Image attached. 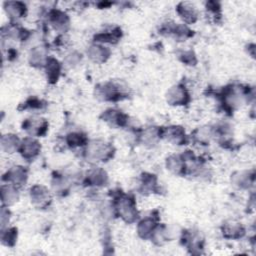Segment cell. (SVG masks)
Masks as SVG:
<instances>
[{
  "mask_svg": "<svg viewBox=\"0 0 256 256\" xmlns=\"http://www.w3.org/2000/svg\"><path fill=\"white\" fill-rule=\"evenodd\" d=\"M4 179L10 184L18 187L26 182L27 172L23 167L15 166L7 172L6 176H4Z\"/></svg>",
  "mask_w": 256,
  "mask_h": 256,
  "instance_id": "obj_11",
  "label": "cell"
},
{
  "mask_svg": "<svg viewBox=\"0 0 256 256\" xmlns=\"http://www.w3.org/2000/svg\"><path fill=\"white\" fill-rule=\"evenodd\" d=\"M1 194H2V202L6 206L11 205L18 200L17 188H16V186H14L12 184L3 185Z\"/></svg>",
  "mask_w": 256,
  "mask_h": 256,
  "instance_id": "obj_19",
  "label": "cell"
},
{
  "mask_svg": "<svg viewBox=\"0 0 256 256\" xmlns=\"http://www.w3.org/2000/svg\"><path fill=\"white\" fill-rule=\"evenodd\" d=\"M156 227H157V224L153 218H149V217L145 218L138 223V227H137L138 234L142 238L151 237Z\"/></svg>",
  "mask_w": 256,
  "mask_h": 256,
  "instance_id": "obj_17",
  "label": "cell"
},
{
  "mask_svg": "<svg viewBox=\"0 0 256 256\" xmlns=\"http://www.w3.org/2000/svg\"><path fill=\"white\" fill-rule=\"evenodd\" d=\"M167 169L174 174H184L186 172V161L183 156L171 155L166 161Z\"/></svg>",
  "mask_w": 256,
  "mask_h": 256,
  "instance_id": "obj_13",
  "label": "cell"
},
{
  "mask_svg": "<svg viewBox=\"0 0 256 256\" xmlns=\"http://www.w3.org/2000/svg\"><path fill=\"white\" fill-rule=\"evenodd\" d=\"M21 141L18 139L16 135L6 134L1 138V146L4 151L7 153H13L20 148Z\"/></svg>",
  "mask_w": 256,
  "mask_h": 256,
  "instance_id": "obj_18",
  "label": "cell"
},
{
  "mask_svg": "<svg viewBox=\"0 0 256 256\" xmlns=\"http://www.w3.org/2000/svg\"><path fill=\"white\" fill-rule=\"evenodd\" d=\"M103 119L111 126H124L127 122V116L121 111L115 109H109L103 113Z\"/></svg>",
  "mask_w": 256,
  "mask_h": 256,
  "instance_id": "obj_14",
  "label": "cell"
},
{
  "mask_svg": "<svg viewBox=\"0 0 256 256\" xmlns=\"http://www.w3.org/2000/svg\"><path fill=\"white\" fill-rule=\"evenodd\" d=\"M115 209L118 215L127 223L134 222L138 217L134 199L127 195H120L116 199Z\"/></svg>",
  "mask_w": 256,
  "mask_h": 256,
  "instance_id": "obj_2",
  "label": "cell"
},
{
  "mask_svg": "<svg viewBox=\"0 0 256 256\" xmlns=\"http://www.w3.org/2000/svg\"><path fill=\"white\" fill-rule=\"evenodd\" d=\"M49 22L52 27L60 32H65L69 27L68 16L60 10H51L49 12Z\"/></svg>",
  "mask_w": 256,
  "mask_h": 256,
  "instance_id": "obj_9",
  "label": "cell"
},
{
  "mask_svg": "<svg viewBox=\"0 0 256 256\" xmlns=\"http://www.w3.org/2000/svg\"><path fill=\"white\" fill-rule=\"evenodd\" d=\"M4 9L6 13L13 18H21L26 14V5L18 1L5 2Z\"/></svg>",
  "mask_w": 256,
  "mask_h": 256,
  "instance_id": "obj_15",
  "label": "cell"
},
{
  "mask_svg": "<svg viewBox=\"0 0 256 256\" xmlns=\"http://www.w3.org/2000/svg\"><path fill=\"white\" fill-rule=\"evenodd\" d=\"M17 238V230L15 228H8L2 233V242L7 246H12Z\"/></svg>",
  "mask_w": 256,
  "mask_h": 256,
  "instance_id": "obj_26",
  "label": "cell"
},
{
  "mask_svg": "<svg viewBox=\"0 0 256 256\" xmlns=\"http://www.w3.org/2000/svg\"><path fill=\"white\" fill-rule=\"evenodd\" d=\"M96 97L104 101H115L123 97L124 92L120 85L113 82H106L95 88Z\"/></svg>",
  "mask_w": 256,
  "mask_h": 256,
  "instance_id": "obj_3",
  "label": "cell"
},
{
  "mask_svg": "<svg viewBox=\"0 0 256 256\" xmlns=\"http://www.w3.org/2000/svg\"><path fill=\"white\" fill-rule=\"evenodd\" d=\"M85 142H86V138L81 133H71L67 136V143L71 147L84 145Z\"/></svg>",
  "mask_w": 256,
  "mask_h": 256,
  "instance_id": "obj_25",
  "label": "cell"
},
{
  "mask_svg": "<svg viewBox=\"0 0 256 256\" xmlns=\"http://www.w3.org/2000/svg\"><path fill=\"white\" fill-rule=\"evenodd\" d=\"M48 128V124L45 119L42 118H30L26 119L23 123V129H25L32 136H41L45 134Z\"/></svg>",
  "mask_w": 256,
  "mask_h": 256,
  "instance_id": "obj_8",
  "label": "cell"
},
{
  "mask_svg": "<svg viewBox=\"0 0 256 256\" xmlns=\"http://www.w3.org/2000/svg\"><path fill=\"white\" fill-rule=\"evenodd\" d=\"M113 147L104 141L93 140L87 143L86 158L90 161H107L113 156Z\"/></svg>",
  "mask_w": 256,
  "mask_h": 256,
  "instance_id": "obj_1",
  "label": "cell"
},
{
  "mask_svg": "<svg viewBox=\"0 0 256 256\" xmlns=\"http://www.w3.org/2000/svg\"><path fill=\"white\" fill-rule=\"evenodd\" d=\"M30 198L32 204L41 209L49 206L52 199L49 190L42 185H34L30 189Z\"/></svg>",
  "mask_w": 256,
  "mask_h": 256,
  "instance_id": "obj_4",
  "label": "cell"
},
{
  "mask_svg": "<svg viewBox=\"0 0 256 256\" xmlns=\"http://www.w3.org/2000/svg\"><path fill=\"white\" fill-rule=\"evenodd\" d=\"M180 57H181V60L188 65H195L196 63V58L192 51H185L180 55Z\"/></svg>",
  "mask_w": 256,
  "mask_h": 256,
  "instance_id": "obj_28",
  "label": "cell"
},
{
  "mask_svg": "<svg viewBox=\"0 0 256 256\" xmlns=\"http://www.w3.org/2000/svg\"><path fill=\"white\" fill-rule=\"evenodd\" d=\"M108 176L106 172L100 168H95L87 174V181L90 185L95 186H103L107 183Z\"/></svg>",
  "mask_w": 256,
  "mask_h": 256,
  "instance_id": "obj_16",
  "label": "cell"
},
{
  "mask_svg": "<svg viewBox=\"0 0 256 256\" xmlns=\"http://www.w3.org/2000/svg\"><path fill=\"white\" fill-rule=\"evenodd\" d=\"M19 150L23 158L31 160V159H34L39 154L41 150V145L34 138L26 137L21 141Z\"/></svg>",
  "mask_w": 256,
  "mask_h": 256,
  "instance_id": "obj_6",
  "label": "cell"
},
{
  "mask_svg": "<svg viewBox=\"0 0 256 256\" xmlns=\"http://www.w3.org/2000/svg\"><path fill=\"white\" fill-rule=\"evenodd\" d=\"M45 69H46L48 80L50 82H56L59 77L60 69H61L59 62L54 58H48L45 64Z\"/></svg>",
  "mask_w": 256,
  "mask_h": 256,
  "instance_id": "obj_21",
  "label": "cell"
},
{
  "mask_svg": "<svg viewBox=\"0 0 256 256\" xmlns=\"http://www.w3.org/2000/svg\"><path fill=\"white\" fill-rule=\"evenodd\" d=\"M166 98H167L168 103H170L171 105H175V106L185 105L190 100L189 93L187 92L185 87H183L182 85H175V86L171 87L167 91Z\"/></svg>",
  "mask_w": 256,
  "mask_h": 256,
  "instance_id": "obj_5",
  "label": "cell"
},
{
  "mask_svg": "<svg viewBox=\"0 0 256 256\" xmlns=\"http://www.w3.org/2000/svg\"><path fill=\"white\" fill-rule=\"evenodd\" d=\"M88 56L89 58L96 63H102L105 62L108 57L110 56V50L107 47H104L102 45L94 44L89 47L88 51Z\"/></svg>",
  "mask_w": 256,
  "mask_h": 256,
  "instance_id": "obj_12",
  "label": "cell"
},
{
  "mask_svg": "<svg viewBox=\"0 0 256 256\" xmlns=\"http://www.w3.org/2000/svg\"><path fill=\"white\" fill-rule=\"evenodd\" d=\"M142 187L145 191H155L157 187V182L154 175L144 176L142 181Z\"/></svg>",
  "mask_w": 256,
  "mask_h": 256,
  "instance_id": "obj_27",
  "label": "cell"
},
{
  "mask_svg": "<svg viewBox=\"0 0 256 256\" xmlns=\"http://www.w3.org/2000/svg\"><path fill=\"white\" fill-rule=\"evenodd\" d=\"M160 137H161L160 136V129H155L153 127L146 129L141 135L142 142L145 145H154V144H156L157 140Z\"/></svg>",
  "mask_w": 256,
  "mask_h": 256,
  "instance_id": "obj_23",
  "label": "cell"
},
{
  "mask_svg": "<svg viewBox=\"0 0 256 256\" xmlns=\"http://www.w3.org/2000/svg\"><path fill=\"white\" fill-rule=\"evenodd\" d=\"M29 60L31 65L34 66H41V65H45L48 57H46V51L43 47H36L34 48L29 56Z\"/></svg>",
  "mask_w": 256,
  "mask_h": 256,
  "instance_id": "obj_22",
  "label": "cell"
},
{
  "mask_svg": "<svg viewBox=\"0 0 256 256\" xmlns=\"http://www.w3.org/2000/svg\"><path fill=\"white\" fill-rule=\"evenodd\" d=\"M121 35V31L119 29L117 30H113L112 32H104V33H100L96 36V39H98L97 41L99 42H109V43H112V42H116L118 41L119 37Z\"/></svg>",
  "mask_w": 256,
  "mask_h": 256,
  "instance_id": "obj_24",
  "label": "cell"
},
{
  "mask_svg": "<svg viewBox=\"0 0 256 256\" xmlns=\"http://www.w3.org/2000/svg\"><path fill=\"white\" fill-rule=\"evenodd\" d=\"M177 13L186 23H194L197 20L196 7L190 2H181L177 6Z\"/></svg>",
  "mask_w": 256,
  "mask_h": 256,
  "instance_id": "obj_10",
  "label": "cell"
},
{
  "mask_svg": "<svg viewBox=\"0 0 256 256\" xmlns=\"http://www.w3.org/2000/svg\"><path fill=\"white\" fill-rule=\"evenodd\" d=\"M244 234V228L237 222H227L223 226V235L227 238H239Z\"/></svg>",
  "mask_w": 256,
  "mask_h": 256,
  "instance_id": "obj_20",
  "label": "cell"
},
{
  "mask_svg": "<svg viewBox=\"0 0 256 256\" xmlns=\"http://www.w3.org/2000/svg\"><path fill=\"white\" fill-rule=\"evenodd\" d=\"M160 136L176 145H183L186 140L185 131L179 126H170L160 130Z\"/></svg>",
  "mask_w": 256,
  "mask_h": 256,
  "instance_id": "obj_7",
  "label": "cell"
}]
</instances>
